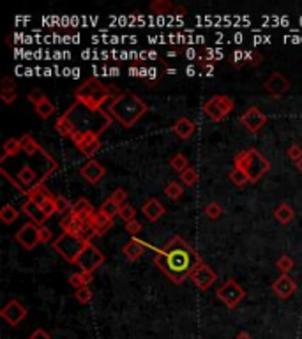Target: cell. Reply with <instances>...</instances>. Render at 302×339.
<instances>
[{
    "mask_svg": "<svg viewBox=\"0 0 302 339\" xmlns=\"http://www.w3.org/2000/svg\"><path fill=\"white\" fill-rule=\"evenodd\" d=\"M99 210L103 212L105 216H108L110 219H113L115 216H118V210H120V205H118V203H115L111 198H108L105 203H103V205H101Z\"/></svg>",
    "mask_w": 302,
    "mask_h": 339,
    "instance_id": "cell-35",
    "label": "cell"
},
{
    "mask_svg": "<svg viewBox=\"0 0 302 339\" xmlns=\"http://www.w3.org/2000/svg\"><path fill=\"white\" fill-rule=\"evenodd\" d=\"M233 164H235L233 168H239L247 175L249 182H258L271 170L269 159L263 157L262 152L258 149H254V147L241 150L233 159Z\"/></svg>",
    "mask_w": 302,
    "mask_h": 339,
    "instance_id": "cell-4",
    "label": "cell"
},
{
    "mask_svg": "<svg viewBox=\"0 0 302 339\" xmlns=\"http://www.w3.org/2000/svg\"><path fill=\"white\" fill-rule=\"evenodd\" d=\"M75 99H87V101H90V103L105 106V103L108 101V99H115V97H113V92H111L97 76H92V78L85 79L83 83L76 88Z\"/></svg>",
    "mask_w": 302,
    "mask_h": 339,
    "instance_id": "cell-6",
    "label": "cell"
},
{
    "mask_svg": "<svg viewBox=\"0 0 302 339\" xmlns=\"http://www.w3.org/2000/svg\"><path fill=\"white\" fill-rule=\"evenodd\" d=\"M216 297H218L226 308L233 309L241 304V300L246 297V291L235 279H228L224 285H221V287L216 290Z\"/></svg>",
    "mask_w": 302,
    "mask_h": 339,
    "instance_id": "cell-7",
    "label": "cell"
},
{
    "mask_svg": "<svg viewBox=\"0 0 302 339\" xmlns=\"http://www.w3.org/2000/svg\"><path fill=\"white\" fill-rule=\"evenodd\" d=\"M235 339H253V338H251V336L247 334V332H241V334H237Z\"/></svg>",
    "mask_w": 302,
    "mask_h": 339,
    "instance_id": "cell-51",
    "label": "cell"
},
{
    "mask_svg": "<svg viewBox=\"0 0 302 339\" xmlns=\"http://www.w3.org/2000/svg\"><path fill=\"white\" fill-rule=\"evenodd\" d=\"M110 198L113 200L115 203H118L120 207H122L124 203H126V198H127V193L126 189H122V187H118V189H115L113 193L110 194Z\"/></svg>",
    "mask_w": 302,
    "mask_h": 339,
    "instance_id": "cell-43",
    "label": "cell"
},
{
    "mask_svg": "<svg viewBox=\"0 0 302 339\" xmlns=\"http://www.w3.org/2000/svg\"><path fill=\"white\" fill-rule=\"evenodd\" d=\"M34 108H35V113L39 115L41 119H50V117H52L53 113H55V111H57V108H55V104H53L52 101H50L48 97L44 96L43 99H41L39 103H37V104H34Z\"/></svg>",
    "mask_w": 302,
    "mask_h": 339,
    "instance_id": "cell-26",
    "label": "cell"
},
{
    "mask_svg": "<svg viewBox=\"0 0 302 339\" xmlns=\"http://www.w3.org/2000/svg\"><path fill=\"white\" fill-rule=\"evenodd\" d=\"M55 205H57V212H66V214L73 209L71 202L67 198H64V196H55Z\"/></svg>",
    "mask_w": 302,
    "mask_h": 339,
    "instance_id": "cell-42",
    "label": "cell"
},
{
    "mask_svg": "<svg viewBox=\"0 0 302 339\" xmlns=\"http://www.w3.org/2000/svg\"><path fill=\"white\" fill-rule=\"evenodd\" d=\"M53 237V232L48 226H41L39 228V242H50Z\"/></svg>",
    "mask_w": 302,
    "mask_h": 339,
    "instance_id": "cell-46",
    "label": "cell"
},
{
    "mask_svg": "<svg viewBox=\"0 0 302 339\" xmlns=\"http://www.w3.org/2000/svg\"><path fill=\"white\" fill-rule=\"evenodd\" d=\"M201 110H203V113L209 117L212 122H221V120L224 119V113L218 108V104H216V101L210 97L209 101L203 103V106H201Z\"/></svg>",
    "mask_w": 302,
    "mask_h": 339,
    "instance_id": "cell-25",
    "label": "cell"
},
{
    "mask_svg": "<svg viewBox=\"0 0 302 339\" xmlns=\"http://www.w3.org/2000/svg\"><path fill=\"white\" fill-rule=\"evenodd\" d=\"M145 249H147V244L141 242L140 238L133 237L131 240H129V242L122 247V255L126 256L129 261H136V260H140L141 256H143Z\"/></svg>",
    "mask_w": 302,
    "mask_h": 339,
    "instance_id": "cell-18",
    "label": "cell"
},
{
    "mask_svg": "<svg viewBox=\"0 0 302 339\" xmlns=\"http://www.w3.org/2000/svg\"><path fill=\"white\" fill-rule=\"evenodd\" d=\"M173 132L177 136H180L182 140H188V138L193 136L194 132V124L188 119V117H180L177 119V122L173 124Z\"/></svg>",
    "mask_w": 302,
    "mask_h": 339,
    "instance_id": "cell-22",
    "label": "cell"
},
{
    "mask_svg": "<svg viewBox=\"0 0 302 339\" xmlns=\"http://www.w3.org/2000/svg\"><path fill=\"white\" fill-rule=\"evenodd\" d=\"M76 147H78V150L82 152V154L88 156V157H92L97 150L101 149V141H99V138L90 136V138H85V140H82Z\"/></svg>",
    "mask_w": 302,
    "mask_h": 339,
    "instance_id": "cell-24",
    "label": "cell"
},
{
    "mask_svg": "<svg viewBox=\"0 0 302 339\" xmlns=\"http://www.w3.org/2000/svg\"><path fill=\"white\" fill-rule=\"evenodd\" d=\"M286 154H288V157L292 159V161L299 163V161L302 159V147L297 145V143H295V145H290L288 147V152H286Z\"/></svg>",
    "mask_w": 302,
    "mask_h": 339,
    "instance_id": "cell-44",
    "label": "cell"
},
{
    "mask_svg": "<svg viewBox=\"0 0 302 339\" xmlns=\"http://www.w3.org/2000/svg\"><path fill=\"white\" fill-rule=\"evenodd\" d=\"M149 110V106L133 92H122L110 103L108 113L115 120L122 124L124 128H133L138 120Z\"/></svg>",
    "mask_w": 302,
    "mask_h": 339,
    "instance_id": "cell-3",
    "label": "cell"
},
{
    "mask_svg": "<svg viewBox=\"0 0 302 339\" xmlns=\"http://www.w3.org/2000/svg\"><path fill=\"white\" fill-rule=\"evenodd\" d=\"M27 196H28L32 202L37 203L41 209H43V205L46 202H50L52 198H55V196H53V194L50 193L48 189H46V185H44V184H37L35 187H32V189L28 191V194H27Z\"/></svg>",
    "mask_w": 302,
    "mask_h": 339,
    "instance_id": "cell-20",
    "label": "cell"
},
{
    "mask_svg": "<svg viewBox=\"0 0 302 339\" xmlns=\"http://www.w3.org/2000/svg\"><path fill=\"white\" fill-rule=\"evenodd\" d=\"M118 217L124 223H129V221H133L136 217V209L133 205H129V203H124L122 207H120V210H118Z\"/></svg>",
    "mask_w": 302,
    "mask_h": 339,
    "instance_id": "cell-38",
    "label": "cell"
},
{
    "mask_svg": "<svg viewBox=\"0 0 302 339\" xmlns=\"http://www.w3.org/2000/svg\"><path fill=\"white\" fill-rule=\"evenodd\" d=\"M18 216H20V212L11 203H5L4 207H2V210H0V219L4 221L5 225H13L14 221L18 219Z\"/></svg>",
    "mask_w": 302,
    "mask_h": 339,
    "instance_id": "cell-31",
    "label": "cell"
},
{
    "mask_svg": "<svg viewBox=\"0 0 302 339\" xmlns=\"http://www.w3.org/2000/svg\"><path fill=\"white\" fill-rule=\"evenodd\" d=\"M0 90H14L13 79L9 78V76H5V78L2 79V88H0Z\"/></svg>",
    "mask_w": 302,
    "mask_h": 339,
    "instance_id": "cell-50",
    "label": "cell"
},
{
    "mask_svg": "<svg viewBox=\"0 0 302 339\" xmlns=\"http://www.w3.org/2000/svg\"><path fill=\"white\" fill-rule=\"evenodd\" d=\"M80 175L83 177L88 184H97V182H99L101 179L106 175V170H105V166H103V164L97 163L96 159H90L87 164H83V166H82V170H80Z\"/></svg>",
    "mask_w": 302,
    "mask_h": 339,
    "instance_id": "cell-14",
    "label": "cell"
},
{
    "mask_svg": "<svg viewBox=\"0 0 302 339\" xmlns=\"http://www.w3.org/2000/svg\"><path fill=\"white\" fill-rule=\"evenodd\" d=\"M263 88L271 94L272 97H281L290 90V79L281 73H272L267 78V81L263 83Z\"/></svg>",
    "mask_w": 302,
    "mask_h": 339,
    "instance_id": "cell-13",
    "label": "cell"
},
{
    "mask_svg": "<svg viewBox=\"0 0 302 339\" xmlns=\"http://www.w3.org/2000/svg\"><path fill=\"white\" fill-rule=\"evenodd\" d=\"M90 244L87 237L78 234H69V232H62V235H58L57 240H53L52 247L58 255H62V258L71 263H76L80 258V255L83 253L85 247Z\"/></svg>",
    "mask_w": 302,
    "mask_h": 339,
    "instance_id": "cell-5",
    "label": "cell"
},
{
    "mask_svg": "<svg viewBox=\"0 0 302 339\" xmlns=\"http://www.w3.org/2000/svg\"><path fill=\"white\" fill-rule=\"evenodd\" d=\"M141 210H143L145 217H147L149 221H152V223H156L158 219H161L163 214H165V207H163V203L159 202V200H156V198L147 200Z\"/></svg>",
    "mask_w": 302,
    "mask_h": 339,
    "instance_id": "cell-19",
    "label": "cell"
},
{
    "mask_svg": "<svg viewBox=\"0 0 302 339\" xmlns=\"http://www.w3.org/2000/svg\"><path fill=\"white\" fill-rule=\"evenodd\" d=\"M297 168H299V170H301V172H302V159H301V161H299V163H297Z\"/></svg>",
    "mask_w": 302,
    "mask_h": 339,
    "instance_id": "cell-52",
    "label": "cell"
},
{
    "mask_svg": "<svg viewBox=\"0 0 302 339\" xmlns=\"http://www.w3.org/2000/svg\"><path fill=\"white\" fill-rule=\"evenodd\" d=\"M16 240L20 244H22L25 249H34L37 244H39V226L35 225V223H25V225L22 226V228L18 230L16 234Z\"/></svg>",
    "mask_w": 302,
    "mask_h": 339,
    "instance_id": "cell-11",
    "label": "cell"
},
{
    "mask_svg": "<svg viewBox=\"0 0 302 339\" xmlns=\"http://www.w3.org/2000/svg\"><path fill=\"white\" fill-rule=\"evenodd\" d=\"M228 177H230V181H232L235 185H239V187H242V185H246V184H249V179H247V175H246L242 170H239V168H233Z\"/></svg>",
    "mask_w": 302,
    "mask_h": 339,
    "instance_id": "cell-36",
    "label": "cell"
},
{
    "mask_svg": "<svg viewBox=\"0 0 302 339\" xmlns=\"http://www.w3.org/2000/svg\"><path fill=\"white\" fill-rule=\"evenodd\" d=\"M20 152H22V140L20 138H9L4 143V156H2V159L16 157Z\"/></svg>",
    "mask_w": 302,
    "mask_h": 339,
    "instance_id": "cell-28",
    "label": "cell"
},
{
    "mask_svg": "<svg viewBox=\"0 0 302 339\" xmlns=\"http://www.w3.org/2000/svg\"><path fill=\"white\" fill-rule=\"evenodd\" d=\"M267 122V115L260 110L258 106H251L242 113L241 124L249 132H258L263 128V124Z\"/></svg>",
    "mask_w": 302,
    "mask_h": 339,
    "instance_id": "cell-10",
    "label": "cell"
},
{
    "mask_svg": "<svg viewBox=\"0 0 302 339\" xmlns=\"http://www.w3.org/2000/svg\"><path fill=\"white\" fill-rule=\"evenodd\" d=\"M71 212H73V214H76L78 217H82L83 221H88V219H90V216H92L96 210H94L92 203L88 202L87 198H78L75 203H73V209H71Z\"/></svg>",
    "mask_w": 302,
    "mask_h": 339,
    "instance_id": "cell-21",
    "label": "cell"
},
{
    "mask_svg": "<svg viewBox=\"0 0 302 339\" xmlns=\"http://www.w3.org/2000/svg\"><path fill=\"white\" fill-rule=\"evenodd\" d=\"M276 265H277V269L281 270V274H288L290 270L294 269V258L288 255H283L279 260H277Z\"/></svg>",
    "mask_w": 302,
    "mask_h": 339,
    "instance_id": "cell-39",
    "label": "cell"
},
{
    "mask_svg": "<svg viewBox=\"0 0 302 339\" xmlns=\"http://www.w3.org/2000/svg\"><path fill=\"white\" fill-rule=\"evenodd\" d=\"M274 216H276V219L279 221V223L286 225V223H290V221L294 219L295 212H294V209L290 207L288 203H281L279 207L274 210Z\"/></svg>",
    "mask_w": 302,
    "mask_h": 339,
    "instance_id": "cell-29",
    "label": "cell"
},
{
    "mask_svg": "<svg viewBox=\"0 0 302 339\" xmlns=\"http://www.w3.org/2000/svg\"><path fill=\"white\" fill-rule=\"evenodd\" d=\"M175 9L179 7L173 5L171 2H168V0H154L152 4H150V11H154V13L158 14H171Z\"/></svg>",
    "mask_w": 302,
    "mask_h": 339,
    "instance_id": "cell-32",
    "label": "cell"
},
{
    "mask_svg": "<svg viewBox=\"0 0 302 339\" xmlns=\"http://www.w3.org/2000/svg\"><path fill=\"white\" fill-rule=\"evenodd\" d=\"M184 193V187L179 184L177 181H170L166 185H165V194H166L170 200H179Z\"/></svg>",
    "mask_w": 302,
    "mask_h": 339,
    "instance_id": "cell-34",
    "label": "cell"
},
{
    "mask_svg": "<svg viewBox=\"0 0 302 339\" xmlns=\"http://www.w3.org/2000/svg\"><path fill=\"white\" fill-rule=\"evenodd\" d=\"M272 290H274V293H276L279 299H288V297L297 290V283L290 278L288 274H281L279 278L274 281V285H272Z\"/></svg>",
    "mask_w": 302,
    "mask_h": 339,
    "instance_id": "cell-15",
    "label": "cell"
},
{
    "mask_svg": "<svg viewBox=\"0 0 302 339\" xmlns=\"http://www.w3.org/2000/svg\"><path fill=\"white\" fill-rule=\"evenodd\" d=\"M30 339H52L50 338V334L46 331H43V329H35L34 332H32Z\"/></svg>",
    "mask_w": 302,
    "mask_h": 339,
    "instance_id": "cell-49",
    "label": "cell"
},
{
    "mask_svg": "<svg viewBox=\"0 0 302 339\" xmlns=\"http://www.w3.org/2000/svg\"><path fill=\"white\" fill-rule=\"evenodd\" d=\"M113 117L101 104L87 99H75V103L55 122V129L62 136H69L78 145L85 138H99L110 128Z\"/></svg>",
    "mask_w": 302,
    "mask_h": 339,
    "instance_id": "cell-1",
    "label": "cell"
},
{
    "mask_svg": "<svg viewBox=\"0 0 302 339\" xmlns=\"http://www.w3.org/2000/svg\"><path fill=\"white\" fill-rule=\"evenodd\" d=\"M221 214H223V207H221L218 202L209 203L205 207V216L209 217V219H218Z\"/></svg>",
    "mask_w": 302,
    "mask_h": 339,
    "instance_id": "cell-40",
    "label": "cell"
},
{
    "mask_svg": "<svg viewBox=\"0 0 302 339\" xmlns=\"http://www.w3.org/2000/svg\"><path fill=\"white\" fill-rule=\"evenodd\" d=\"M170 166L173 168V172H177V173H182V172H186L189 168V159L186 157L184 154H175L173 157H171V161H170Z\"/></svg>",
    "mask_w": 302,
    "mask_h": 339,
    "instance_id": "cell-33",
    "label": "cell"
},
{
    "mask_svg": "<svg viewBox=\"0 0 302 339\" xmlns=\"http://www.w3.org/2000/svg\"><path fill=\"white\" fill-rule=\"evenodd\" d=\"M88 226L92 230V235H105L111 226H113V219H110L101 210L94 212L90 219H88Z\"/></svg>",
    "mask_w": 302,
    "mask_h": 339,
    "instance_id": "cell-16",
    "label": "cell"
},
{
    "mask_svg": "<svg viewBox=\"0 0 302 339\" xmlns=\"http://www.w3.org/2000/svg\"><path fill=\"white\" fill-rule=\"evenodd\" d=\"M103 263H105V255H103L92 242L85 247L83 253L80 255L78 261H76V265L82 269V272H92V274H94V270L99 269Z\"/></svg>",
    "mask_w": 302,
    "mask_h": 339,
    "instance_id": "cell-8",
    "label": "cell"
},
{
    "mask_svg": "<svg viewBox=\"0 0 302 339\" xmlns=\"http://www.w3.org/2000/svg\"><path fill=\"white\" fill-rule=\"evenodd\" d=\"M154 263L171 283L180 285L191 278L194 267L201 263V258L184 238L175 235L154 255Z\"/></svg>",
    "mask_w": 302,
    "mask_h": 339,
    "instance_id": "cell-2",
    "label": "cell"
},
{
    "mask_svg": "<svg viewBox=\"0 0 302 339\" xmlns=\"http://www.w3.org/2000/svg\"><path fill=\"white\" fill-rule=\"evenodd\" d=\"M180 182L186 185H194L198 182V172L194 170V168L189 166L186 172L180 173Z\"/></svg>",
    "mask_w": 302,
    "mask_h": 339,
    "instance_id": "cell-37",
    "label": "cell"
},
{
    "mask_svg": "<svg viewBox=\"0 0 302 339\" xmlns=\"http://www.w3.org/2000/svg\"><path fill=\"white\" fill-rule=\"evenodd\" d=\"M191 279H193L194 287H196L198 290L205 291L216 283V279H218V274L210 269L209 265L201 261V263H198L196 267H194L193 274H191Z\"/></svg>",
    "mask_w": 302,
    "mask_h": 339,
    "instance_id": "cell-9",
    "label": "cell"
},
{
    "mask_svg": "<svg viewBox=\"0 0 302 339\" xmlns=\"http://www.w3.org/2000/svg\"><path fill=\"white\" fill-rule=\"evenodd\" d=\"M124 230H126L127 234L133 235V237H136V235L141 232V223H138L136 219L129 221V223H126V226H124Z\"/></svg>",
    "mask_w": 302,
    "mask_h": 339,
    "instance_id": "cell-45",
    "label": "cell"
},
{
    "mask_svg": "<svg viewBox=\"0 0 302 339\" xmlns=\"http://www.w3.org/2000/svg\"><path fill=\"white\" fill-rule=\"evenodd\" d=\"M212 99L216 101V104H218V108L224 113V117H226L228 113H232L233 110V99L232 97L224 96V94H216V96H212Z\"/></svg>",
    "mask_w": 302,
    "mask_h": 339,
    "instance_id": "cell-30",
    "label": "cell"
},
{
    "mask_svg": "<svg viewBox=\"0 0 302 339\" xmlns=\"http://www.w3.org/2000/svg\"><path fill=\"white\" fill-rule=\"evenodd\" d=\"M88 283H92V272H76V274H71L69 276V285L75 287L76 290L78 288H83L88 287Z\"/></svg>",
    "mask_w": 302,
    "mask_h": 339,
    "instance_id": "cell-27",
    "label": "cell"
},
{
    "mask_svg": "<svg viewBox=\"0 0 302 339\" xmlns=\"http://www.w3.org/2000/svg\"><path fill=\"white\" fill-rule=\"evenodd\" d=\"M76 300L78 302H82V304H87V302H90L92 300V290L88 287H83V288H78L75 293Z\"/></svg>",
    "mask_w": 302,
    "mask_h": 339,
    "instance_id": "cell-41",
    "label": "cell"
},
{
    "mask_svg": "<svg viewBox=\"0 0 302 339\" xmlns=\"http://www.w3.org/2000/svg\"><path fill=\"white\" fill-rule=\"evenodd\" d=\"M0 316L4 318L9 325L16 327L18 323L22 322L23 318L27 316V309L23 308V306L20 304L16 299H11L7 304L2 308V311H0Z\"/></svg>",
    "mask_w": 302,
    "mask_h": 339,
    "instance_id": "cell-12",
    "label": "cell"
},
{
    "mask_svg": "<svg viewBox=\"0 0 302 339\" xmlns=\"http://www.w3.org/2000/svg\"><path fill=\"white\" fill-rule=\"evenodd\" d=\"M0 96H2L5 104H11V103L16 101V92L14 90H0Z\"/></svg>",
    "mask_w": 302,
    "mask_h": 339,
    "instance_id": "cell-47",
    "label": "cell"
},
{
    "mask_svg": "<svg viewBox=\"0 0 302 339\" xmlns=\"http://www.w3.org/2000/svg\"><path fill=\"white\" fill-rule=\"evenodd\" d=\"M22 212L25 214L27 217H30L32 223H35V225L39 226V228H41V226H44V221L48 219V217H46V214H44L43 209H41L35 202H32L30 198H27L25 202H23Z\"/></svg>",
    "mask_w": 302,
    "mask_h": 339,
    "instance_id": "cell-17",
    "label": "cell"
},
{
    "mask_svg": "<svg viewBox=\"0 0 302 339\" xmlns=\"http://www.w3.org/2000/svg\"><path fill=\"white\" fill-rule=\"evenodd\" d=\"M27 97H28V101H32L34 104H37V103H39L41 99L44 97V94L41 92V90H37V88H35V90H32V92H28V96H27Z\"/></svg>",
    "mask_w": 302,
    "mask_h": 339,
    "instance_id": "cell-48",
    "label": "cell"
},
{
    "mask_svg": "<svg viewBox=\"0 0 302 339\" xmlns=\"http://www.w3.org/2000/svg\"><path fill=\"white\" fill-rule=\"evenodd\" d=\"M20 140H22V152L25 156H28V157H34L35 154H41L43 147H39V143H37V141H35L30 134H23Z\"/></svg>",
    "mask_w": 302,
    "mask_h": 339,
    "instance_id": "cell-23",
    "label": "cell"
}]
</instances>
